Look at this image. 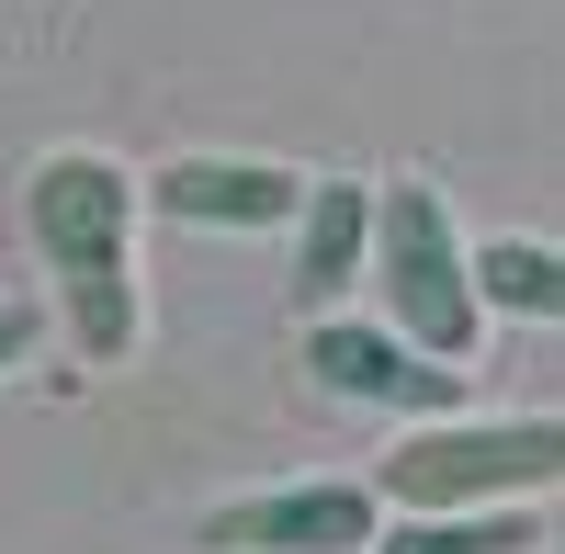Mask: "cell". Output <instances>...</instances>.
Returning <instances> with one entry per match:
<instances>
[{
	"label": "cell",
	"mask_w": 565,
	"mask_h": 554,
	"mask_svg": "<svg viewBox=\"0 0 565 554\" xmlns=\"http://www.w3.org/2000/svg\"><path fill=\"white\" fill-rule=\"evenodd\" d=\"M204 554H373L385 543V487L373 476H295V487H249V498H215Z\"/></svg>",
	"instance_id": "277c9868"
},
{
	"label": "cell",
	"mask_w": 565,
	"mask_h": 554,
	"mask_svg": "<svg viewBox=\"0 0 565 554\" xmlns=\"http://www.w3.org/2000/svg\"><path fill=\"white\" fill-rule=\"evenodd\" d=\"M476 295L487 317L565 329V238H476Z\"/></svg>",
	"instance_id": "ba28073f"
},
{
	"label": "cell",
	"mask_w": 565,
	"mask_h": 554,
	"mask_svg": "<svg viewBox=\"0 0 565 554\" xmlns=\"http://www.w3.org/2000/svg\"><path fill=\"white\" fill-rule=\"evenodd\" d=\"M373 487L385 510H543L565 487V419H476V407L407 419Z\"/></svg>",
	"instance_id": "7a4b0ae2"
},
{
	"label": "cell",
	"mask_w": 565,
	"mask_h": 554,
	"mask_svg": "<svg viewBox=\"0 0 565 554\" xmlns=\"http://www.w3.org/2000/svg\"><path fill=\"white\" fill-rule=\"evenodd\" d=\"M317 181L282 170V159H226V148H181L148 170V215L170 226H226V238H271V226L306 215Z\"/></svg>",
	"instance_id": "8992f818"
},
{
	"label": "cell",
	"mask_w": 565,
	"mask_h": 554,
	"mask_svg": "<svg viewBox=\"0 0 565 554\" xmlns=\"http://www.w3.org/2000/svg\"><path fill=\"white\" fill-rule=\"evenodd\" d=\"M34 340H45V317H34V306H0V374L34 362Z\"/></svg>",
	"instance_id": "30bf717a"
},
{
	"label": "cell",
	"mask_w": 565,
	"mask_h": 554,
	"mask_svg": "<svg viewBox=\"0 0 565 554\" xmlns=\"http://www.w3.org/2000/svg\"><path fill=\"white\" fill-rule=\"evenodd\" d=\"M351 284H373V181H317L295 215V306L340 317Z\"/></svg>",
	"instance_id": "52a82bcc"
},
{
	"label": "cell",
	"mask_w": 565,
	"mask_h": 554,
	"mask_svg": "<svg viewBox=\"0 0 565 554\" xmlns=\"http://www.w3.org/2000/svg\"><path fill=\"white\" fill-rule=\"evenodd\" d=\"M306 374L351 407H385V419H452L463 407V362L418 351L396 317H306Z\"/></svg>",
	"instance_id": "5b68a950"
},
{
	"label": "cell",
	"mask_w": 565,
	"mask_h": 554,
	"mask_svg": "<svg viewBox=\"0 0 565 554\" xmlns=\"http://www.w3.org/2000/svg\"><path fill=\"white\" fill-rule=\"evenodd\" d=\"M543 521L532 510H385L373 554H532Z\"/></svg>",
	"instance_id": "9c48e42d"
},
{
	"label": "cell",
	"mask_w": 565,
	"mask_h": 554,
	"mask_svg": "<svg viewBox=\"0 0 565 554\" xmlns=\"http://www.w3.org/2000/svg\"><path fill=\"white\" fill-rule=\"evenodd\" d=\"M373 295H385V317L418 351H441V362H476L487 351L476 238L452 226L441 181H385V193H373Z\"/></svg>",
	"instance_id": "3957f363"
},
{
	"label": "cell",
	"mask_w": 565,
	"mask_h": 554,
	"mask_svg": "<svg viewBox=\"0 0 565 554\" xmlns=\"http://www.w3.org/2000/svg\"><path fill=\"white\" fill-rule=\"evenodd\" d=\"M136 215H148V181L125 159H103V148H45L23 170V226H34V260L57 271L79 362H136V340H148V306H136Z\"/></svg>",
	"instance_id": "6da1fadb"
}]
</instances>
